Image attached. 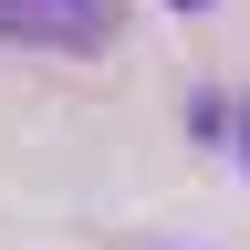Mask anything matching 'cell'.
<instances>
[{
  "mask_svg": "<svg viewBox=\"0 0 250 250\" xmlns=\"http://www.w3.org/2000/svg\"><path fill=\"white\" fill-rule=\"evenodd\" d=\"M167 11H208V0H167Z\"/></svg>",
  "mask_w": 250,
  "mask_h": 250,
  "instance_id": "obj_3",
  "label": "cell"
},
{
  "mask_svg": "<svg viewBox=\"0 0 250 250\" xmlns=\"http://www.w3.org/2000/svg\"><path fill=\"white\" fill-rule=\"evenodd\" d=\"M240 156H250V104H240Z\"/></svg>",
  "mask_w": 250,
  "mask_h": 250,
  "instance_id": "obj_2",
  "label": "cell"
},
{
  "mask_svg": "<svg viewBox=\"0 0 250 250\" xmlns=\"http://www.w3.org/2000/svg\"><path fill=\"white\" fill-rule=\"evenodd\" d=\"M0 42H21V52H104L115 0H0Z\"/></svg>",
  "mask_w": 250,
  "mask_h": 250,
  "instance_id": "obj_1",
  "label": "cell"
}]
</instances>
